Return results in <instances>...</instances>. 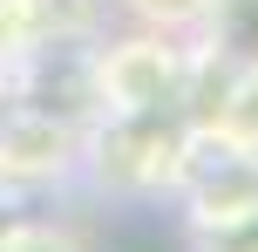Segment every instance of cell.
<instances>
[{
    "instance_id": "2",
    "label": "cell",
    "mask_w": 258,
    "mask_h": 252,
    "mask_svg": "<svg viewBox=\"0 0 258 252\" xmlns=\"http://www.w3.org/2000/svg\"><path fill=\"white\" fill-rule=\"evenodd\" d=\"M95 116H136V109H190L197 82L211 68V34H163V27L109 21L82 48Z\"/></svg>"
},
{
    "instance_id": "6",
    "label": "cell",
    "mask_w": 258,
    "mask_h": 252,
    "mask_svg": "<svg viewBox=\"0 0 258 252\" xmlns=\"http://www.w3.org/2000/svg\"><path fill=\"white\" fill-rule=\"evenodd\" d=\"M183 252H258V218H245L231 232H197V239H183Z\"/></svg>"
},
{
    "instance_id": "5",
    "label": "cell",
    "mask_w": 258,
    "mask_h": 252,
    "mask_svg": "<svg viewBox=\"0 0 258 252\" xmlns=\"http://www.w3.org/2000/svg\"><path fill=\"white\" fill-rule=\"evenodd\" d=\"M211 48L231 68H258V0H224L218 27H211Z\"/></svg>"
},
{
    "instance_id": "3",
    "label": "cell",
    "mask_w": 258,
    "mask_h": 252,
    "mask_svg": "<svg viewBox=\"0 0 258 252\" xmlns=\"http://www.w3.org/2000/svg\"><path fill=\"white\" fill-rule=\"evenodd\" d=\"M89 123L61 103L21 95L7 82V109H0V198H68L82 191V150H89Z\"/></svg>"
},
{
    "instance_id": "4",
    "label": "cell",
    "mask_w": 258,
    "mask_h": 252,
    "mask_svg": "<svg viewBox=\"0 0 258 252\" xmlns=\"http://www.w3.org/2000/svg\"><path fill=\"white\" fill-rule=\"evenodd\" d=\"M109 14L129 27H163V34H197L204 41L218 27L224 0H109Z\"/></svg>"
},
{
    "instance_id": "1",
    "label": "cell",
    "mask_w": 258,
    "mask_h": 252,
    "mask_svg": "<svg viewBox=\"0 0 258 252\" xmlns=\"http://www.w3.org/2000/svg\"><path fill=\"white\" fill-rule=\"evenodd\" d=\"M190 109H136V116H95L82 150V191L102 205H170L197 164Z\"/></svg>"
}]
</instances>
